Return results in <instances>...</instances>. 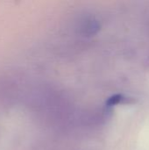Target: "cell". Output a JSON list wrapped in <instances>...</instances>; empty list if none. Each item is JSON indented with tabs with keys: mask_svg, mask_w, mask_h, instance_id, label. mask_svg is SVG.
Returning <instances> with one entry per match:
<instances>
[{
	"mask_svg": "<svg viewBox=\"0 0 149 150\" xmlns=\"http://www.w3.org/2000/svg\"><path fill=\"white\" fill-rule=\"evenodd\" d=\"M128 102V98L123 97L122 95H115L112 96V98H109V100L107 101V105L109 106H112V105H116L118 104H122V103H126Z\"/></svg>",
	"mask_w": 149,
	"mask_h": 150,
	"instance_id": "obj_1",
	"label": "cell"
}]
</instances>
